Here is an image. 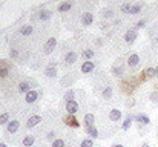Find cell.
<instances>
[{
  "mask_svg": "<svg viewBox=\"0 0 158 147\" xmlns=\"http://www.w3.org/2000/svg\"><path fill=\"white\" fill-rule=\"evenodd\" d=\"M66 110H68V113L69 115H75L77 112H78V103L74 100V101H69V103H66Z\"/></svg>",
  "mask_w": 158,
  "mask_h": 147,
  "instance_id": "1",
  "label": "cell"
},
{
  "mask_svg": "<svg viewBox=\"0 0 158 147\" xmlns=\"http://www.w3.org/2000/svg\"><path fill=\"white\" fill-rule=\"evenodd\" d=\"M77 58H78V54L74 52V51H69L68 54H64V61H66L68 64H74V63L77 61Z\"/></svg>",
  "mask_w": 158,
  "mask_h": 147,
  "instance_id": "2",
  "label": "cell"
},
{
  "mask_svg": "<svg viewBox=\"0 0 158 147\" xmlns=\"http://www.w3.org/2000/svg\"><path fill=\"white\" fill-rule=\"evenodd\" d=\"M63 120H64V123H66V124H68L69 127H78V126H80L78 120H77V118H75L74 115H66V116H64Z\"/></svg>",
  "mask_w": 158,
  "mask_h": 147,
  "instance_id": "3",
  "label": "cell"
},
{
  "mask_svg": "<svg viewBox=\"0 0 158 147\" xmlns=\"http://www.w3.org/2000/svg\"><path fill=\"white\" fill-rule=\"evenodd\" d=\"M92 22H94L92 12H85V14L81 15V23H83V26H89V25H92Z\"/></svg>",
  "mask_w": 158,
  "mask_h": 147,
  "instance_id": "4",
  "label": "cell"
},
{
  "mask_svg": "<svg viewBox=\"0 0 158 147\" xmlns=\"http://www.w3.org/2000/svg\"><path fill=\"white\" fill-rule=\"evenodd\" d=\"M135 40H137V31L135 29H131L124 34V42L126 43H134Z\"/></svg>",
  "mask_w": 158,
  "mask_h": 147,
  "instance_id": "5",
  "label": "cell"
},
{
  "mask_svg": "<svg viewBox=\"0 0 158 147\" xmlns=\"http://www.w3.org/2000/svg\"><path fill=\"white\" fill-rule=\"evenodd\" d=\"M127 64H129L131 67H137V66L140 64V57H138V54H131L129 58H127Z\"/></svg>",
  "mask_w": 158,
  "mask_h": 147,
  "instance_id": "6",
  "label": "cell"
},
{
  "mask_svg": "<svg viewBox=\"0 0 158 147\" xmlns=\"http://www.w3.org/2000/svg\"><path fill=\"white\" fill-rule=\"evenodd\" d=\"M8 74H9V64L6 61L0 60V78L8 77Z\"/></svg>",
  "mask_w": 158,
  "mask_h": 147,
  "instance_id": "7",
  "label": "cell"
},
{
  "mask_svg": "<svg viewBox=\"0 0 158 147\" xmlns=\"http://www.w3.org/2000/svg\"><path fill=\"white\" fill-rule=\"evenodd\" d=\"M92 71H94V61L88 60V61H85V63L81 64V72H83V74H91Z\"/></svg>",
  "mask_w": 158,
  "mask_h": 147,
  "instance_id": "8",
  "label": "cell"
},
{
  "mask_svg": "<svg viewBox=\"0 0 158 147\" xmlns=\"http://www.w3.org/2000/svg\"><path fill=\"white\" fill-rule=\"evenodd\" d=\"M42 121V118L39 116V115H32L31 118H28V123H26V127L28 129H31V127H35L39 123Z\"/></svg>",
  "mask_w": 158,
  "mask_h": 147,
  "instance_id": "9",
  "label": "cell"
},
{
  "mask_svg": "<svg viewBox=\"0 0 158 147\" xmlns=\"http://www.w3.org/2000/svg\"><path fill=\"white\" fill-rule=\"evenodd\" d=\"M55 45H57L55 37H51V39L46 42V45H45V54H51V52H52V49L55 48Z\"/></svg>",
  "mask_w": 158,
  "mask_h": 147,
  "instance_id": "10",
  "label": "cell"
},
{
  "mask_svg": "<svg viewBox=\"0 0 158 147\" xmlns=\"http://www.w3.org/2000/svg\"><path fill=\"white\" fill-rule=\"evenodd\" d=\"M45 75H46V77H49V78H55V77H57V67L54 66L52 63L45 69Z\"/></svg>",
  "mask_w": 158,
  "mask_h": 147,
  "instance_id": "11",
  "label": "cell"
},
{
  "mask_svg": "<svg viewBox=\"0 0 158 147\" xmlns=\"http://www.w3.org/2000/svg\"><path fill=\"white\" fill-rule=\"evenodd\" d=\"M51 17H52V11H48V9L40 11V14H39V20H40V22H46V20H49Z\"/></svg>",
  "mask_w": 158,
  "mask_h": 147,
  "instance_id": "12",
  "label": "cell"
},
{
  "mask_svg": "<svg viewBox=\"0 0 158 147\" xmlns=\"http://www.w3.org/2000/svg\"><path fill=\"white\" fill-rule=\"evenodd\" d=\"M109 118H110L112 121H120V120H121V112H120L118 109H112V110L109 112Z\"/></svg>",
  "mask_w": 158,
  "mask_h": 147,
  "instance_id": "13",
  "label": "cell"
},
{
  "mask_svg": "<svg viewBox=\"0 0 158 147\" xmlns=\"http://www.w3.org/2000/svg\"><path fill=\"white\" fill-rule=\"evenodd\" d=\"M17 130H19V121H17V120L9 121V123H8V132H9V133H15Z\"/></svg>",
  "mask_w": 158,
  "mask_h": 147,
  "instance_id": "14",
  "label": "cell"
},
{
  "mask_svg": "<svg viewBox=\"0 0 158 147\" xmlns=\"http://www.w3.org/2000/svg\"><path fill=\"white\" fill-rule=\"evenodd\" d=\"M37 98H39V94H37V91H29V92L26 94L25 100H26V103H34V101H35Z\"/></svg>",
  "mask_w": 158,
  "mask_h": 147,
  "instance_id": "15",
  "label": "cell"
},
{
  "mask_svg": "<svg viewBox=\"0 0 158 147\" xmlns=\"http://www.w3.org/2000/svg\"><path fill=\"white\" fill-rule=\"evenodd\" d=\"M71 8H72V3H71V2H63V3L58 5L57 9H58V12H68Z\"/></svg>",
  "mask_w": 158,
  "mask_h": 147,
  "instance_id": "16",
  "label": "cell"
},
{
  "mask_svg": "<svg viewBox=\"0 0 158 147\" xmlns=\"http://www.w3.org/2000/svg\"><path fill=\"white\" fill-rule=\"evenodd\" d=\"M94 121H95V116H94L92 113H86V115H85V124H86V127L94 126Z\"/></svg>",
  "mask_w": 158,
  "mask_h": 147,
  "instance_id": "17",
  "label": "cell"
},
{
  "mask_svg": "<svg viewBox=\"0 0 158 147\" xmlns=\"http://www.w3.org/2000/svg\"><path fill=\"white\" fill-rule=\"evenodd\" d=\"M135 120H137L138 123H141V124H149V116L144 115V113H138V115L135 116Z\"/></svg>",
  "mask_w": 158,
  "mask_h": 147,
  "instance_id": "18",
  "label": "cell"
},
{
  "mask_svg": "<svg viewBox=\"0 0 158 147\" xmlns=\"http://www.w3.org/2000/svg\"><path fill=\"white\" fill-rule=\"evenodd\" d=\"M86 132H88V135H91V138H98V130L94 126L86 127Z\"/></svg>",
  "mask_w": 158,
  "mask_h": 147,
  "instance_id": "19",
  "label": "cell"
},
{
  "mask_svg": "<svg viewBox=\"0 0 158 147\" xmlns=\"http://www.w3.org/2000/svg\"><path fill=\"white\" fill-rule=\"evenodd\" d=\"M31 32H32V26L31 25H25V26L20 28V34L22 35H29Z\"/></svg>",
  "mask_w": 158,
  "mask_h": 147,
  "instance_id": "20",
  "label": "cell"
},
{
  "mask_svg": "<svg viewBox=\"0 0 158 147\" xmlns=\"http://www.w3.org/2000/svg\"><path fill=\"white\" fill-rule=\"evenodd\" d=\"M34 144V137H31V135H28V137H25L23 138V146L25 147H29Z\"/></svg>",
  "mask_w": 158,
  "mask_h": 147,
  "instance_id": "21",
  "label": "cell"
},
{
  "mask_svg": "<svg viewBox=\"0 0 158 147\" xmlns=\"http://www.w3.org/2000/svg\"><path fill=\"white\" fill-rule=\"evenodd\" d=\"M141 6H143V3H135V5H132L129 14H138V12L141 11Z\"/></svg>",
  "mask_w": 158,
  "mask_h": 147,
  "instance_id": "22",
  "label": "cell"
},
{
  "mask_svg": "<svg viewBox=\"0 0 158 147\" xmlns=\"http://www.w3.org/2000/svg\"><path fill=\"white\" fill-rule=\"evenodd\" d=\"M102 97L105 98V100H109V98L112 97V88H110V86H107L105 91L102 92Z\"/></svg>",
  "mask_w": 158,
  "mask_h": 147,
  "instance_id": "23",
  "label": "cell"
},
{
  "mask_svg": "<svg viewBox=\"0 0 158 147\" xmlns=\"http://www.w3.org/2000/svg\"><path fill=\"white\" fill-rule=\"evenodd\" d=\"M83 57L86 58V61L91 60V58L94 57V51H92V49H85V51H83Z\"/></svg>",
  "mask_w": 158,
  "mask_h": 147,
  "instance_id": "24",
  "label": "cell"
},
{
  "mask_svg": "<svg viewBox=\"0 0 158 147\" xmlns=\"http://www.w3.org/2000/svg\"><path fill=\"white\" fill-rule=\"evenodd\" d=\"M112 72H114L115 77H121V75H123V67H121V66H114V67H112Z\"/></svg>",
  "mask_w": 158,
  "mask_h": 147,
  "instance_id": "25",
  "label": "cell"
},
{
  "mask_svg": "<svg viewBox=\"0 0 158 147\" xmlns=\"http://www.w3.org/2000/svg\"><path fill=\"white\" fill-rule=\"evenodd\" d=\"M144 75H146V78H152V77H155L157 74H155V67H149V69H146L144 71Z\"/></svg>",
  "mask_w": 158,
  "mask_h": 147,
  "instance_id": "26",
  "label": "cell"
},
{
  "mask_svg": "<svg viewBox=\"0 0 158 147\" xmlns=\"http://www.w3.org/2000/svg\"><path fill=\"white\" fill-rule=\"evenodd\" d=\"M74 97H75V92H74V91H68V92L64 94V100H66V103L74 101Z\"/></svg>",
  "mask_w": 158,
  "mask_h": 147,
  "instance_id": "27",
  "label": "cell"
},
{
  "mask_svg": "<svg viewBox=\"0 0 158 147\" xmlns=\"http://www.w3.org/2000/svg\"><path fill=\"white\" fill-rule=\"evenodd\" d=\"M80 147H94V141H92V140H89V138H86V140H83V141H81Z\"/></svg>",
  "mask_w": 158,
  "mask_h": 147,
  "instance_id": "28",
  "label": "cell"
},
{
  "mask_svg": "<svg viewBox=\"0 0 158 147\" xmlns=\"http://www.w3.org/2000/svg\"><path fill=\"white\" fill-rule=\"evenodd\" d=\"M19 91H20V92H25V94H28V92H29V84H28V83H20V86H19Z\"/></svg>",
  "mask_w": 158,
  "mask_h": 147,
  "instance_id": "29",
  "label": "cell"
},
{
  "mask_svg": "<svg viewBox=\"0 0 158 147\" xmlns=\"http://www.w3.org/2000/svg\"><path fill=\"white\" fill-rule=\"evenodd\" d=\"M131 124H132V116H131V115H129V116H127V118H126V121H124V123H123V126H121V127H123V129H124V130H127V129H129V127H131Z\"/></svg>",
  "mask_w": 158,
  "mask_h": 147,
  "instance_id": "30",
  "label": "cell"
},
{
  "mask_svg": "<svg viewBox=\"0 0 158 147\" xmlns=\"http://www.w3.org/2000/svg\"><path fill=\"white\" fill-rule=\"evenodd\" d=\"M131 8H132L131 3H123V5H121V11H123V12H131Z\"/></svg>",
  "mask_w": 158,
  "mask_h": 147,
  "instance_id": "31",
  "label": "cell"
},
{
  "mask_svg": "<svg viewBox=\"0 0 158 147\" xmlns=\"http://www.w3.org/2000/svg\"><path fill=\"white\" fill-rule=\"evenodd\" d=\"M8 120H9V115L8 113H2L0 115V124H6Z\"/></svg>",
  "mask_w": 158,
  "mask_h": 147,
  "instance_id": "32",
  "label": "cell"
},
{
  "mask_svg": "<svg viewBox=\"0 0 158 147\" xmlns=\"http://www.w3.org/2000/svg\"><path fill=\"white\" fill-rule=\"evenodd\" d=\"M52 147H64V141L63 140H55L52 143Z\"/></svg>",
  "mask_w": 158,
  "mask_h": 147,
  "instance_id": "33",
  "label": "cell"
},
{
  "mask_svg": "<svg viewBox=\"0 0 158 147\" xmlns=\"http://www.w3.org/2000/svg\"><path fill=\"white\" fill-rule=\"evenodd\" d=\"M144 26H146V22H144V20H140V22L135 25V29H140V28H144Z\"/></svg>",
  "mask_w": 158,
  "mask_h": 147,
  "instance_id": "34",
  "label": "cell"
},
{
  "mask_svg": "<svg viewBox=\"0 0 158 147\" xmlns=\"http://www.w3.org/2000/svg\"><path fill=\"white\" fill-rule=\"evenodd\" d=\"M103 15H105V17H114V12H112L110 9H105V11H103Z\"/></svg>",
  "mask_w": 158,
  "mask_h": 147,
  "instance_id": "35",
  "label": "cell"
},
{
  "mask_svg": "<svg viewBox=\"0 0 158 147\" xmlns=\"http://www.w3.org/2000/svg\"><path fill=\"white\" fill-rule=\"evenodd\" d=\"M151 100H152L154 103H158V92H152V94H151Z\"/></svg>",
  "mask_w": 158,
  "mask_h": 147,
  "instance_id": "36",
  "label": "cell"
},
{
  "mask_svg": "<svg viewBox=\"0 0 158 147\" xmlns=\"http://www.w3.org/2000/svg\"><path fill=\"white\" fill-rule=\"evenodd\" d=\"M17 54H19V52H17L15 49H12V51H11V58H15V57H17Z\"/></svg>",
  "mask_w": 158,
  "mask_h": 147,
  "instance_id": "37",
  "label": "cell"
},
{
  "mask_svg": "<svg viewBox=\"0 0 158 147\" xmlns=\"http://www.w3.org/2000/svg\"><path fill=\"white\" fill-rule=\"evenodd\" d=\"M54 137H55V135H54V132H51V133H49V135H48V140H52Z\"/></svg>",
  "mask_w": 158,
  "mask_h": 147,
  "instance_id": "38",
  "label": "cell"
},
{
  "mask_svg": "<svg viewBox=\"0 0 158 147\" xmlns=\"http://www.w3.org/2000/svg\"><path fill=\"white\" fill-rule=\"evenodd\" d=\"M112 147H124L123 144H115V146H112Z\"/></svg>",
  "mask_w": 158,
  "mask_h": 147,
  "instance_id": "39",
  "label": "cell"
},
{
  "mask_svg": "<svg viewBox=\"0 0 158 147\" xmlns=\"http://www.w3.org/2000/svg\"><path fill=\"white\" fill-rule=\"evenodd\" d=\"M0 147H6V144L5 143H0Z\"/></svg>",
  "mask_w": 158,
  "mask_h": 147,
  "instance_id": "40",
  "label": "cell"
},
{
  "mask_svg": "<svg viewBox=\"0 0 158 147\" xmlns=\"http://www.w3.org/2000/svg\"><path fill=\"white\" fill-rule=\"evenodd\" d=\"M155 74H157V75H158V66H157V67H155Z\"/></svg>",
  "mask_w": 158,
  "mask_h": 147,
  "instance_id": "41",
  "label": "cell"
},
{
  "mask_svg": "<svg viewBox=\"0 0 158 147\" xmlns=\"http://www.w3.org/2000/svg\"><path fill=\"white\" fill-rule=\"evenodd\" d=\"M141 147H149V144H143V146Z\"/></svg>",
  "mask_w": 158,
  "mask_h": 147,
  "instance_id": "42",
  "label": "cell"
}]
</instances>
